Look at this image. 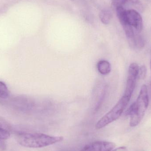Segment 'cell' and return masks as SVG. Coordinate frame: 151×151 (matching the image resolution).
Returning <instances> with one entry per match:
<instances>
[{
  "instance_id": "cell-12",
  "label": "cell",
  "mask_w": 151,
  "mask_h": 151,
  "mask_svg": "<svg viewBox=\"0 0 151 151\" xmlns=\"http://www.w3.org/2000/svg\"><path fill=\"white\" fill-rule=\"evenodd\" d=\"M147 74V68L145 65H142L139 67L138 71V78L143 80L145 78Z\"/></svg>"
},
{
  "instance_id": "cell-3",
  "label": "cell",
  "mask_w": 151,
  "mask_h": 151,
  "mask_svg": "<svg viewBox=\"0 0 151 151\" xmlns=\"http://www.w3.org/2000/svg\"><path fill=\"white\" fill-rule=\"evenodd\" d=\"M130 99L124 95L112 109L97 122L96 129H101L119 119L129 103Z\"/></svg>"
},
{
  "instance_id": "cell-11",
  "label": "cell",
  "mask_w": 151,
  "mask_h": 151,
  "mask_svg": "<svg viewBox=\"0 0 151 151\" xmlns=\"http://www.w3.org/2000/svg\"><path fill=\"white\" fill-rule=\"evenodd\" d=\"M0 129L9 133L12 130V127L10 124L1 116H0Z\"/></svg>"
},
{
  "instance_id": "cell-5",
  "label": "cell",
  "mask_w": 151,
  "mask_h": 151,
  "mask_svg": "<svg viewBox=\"0 0 151 151\" xmlns=\"http://www.w3.org/2000/svg\"><path fill=\"white\" fill-rule=\"evenodd\" d=\"M139 67L136 63H132L129 65L128 76L127 80L124 96L131 98L134 90L136 80L138 77Z\"/></svg>"
},
{
  "instance_id": "cell-13",
  "label": "cell",
  "mask_w": 151,
  "mask_h": 151,
  "mask_svg": "<svg viewBox=\"0 0 151 151\" xmlns=\"http://www.w3.org/2000/svg\"><path fill=\"white\" fill-rule=\"evenodd\" d=\"M128 0H112L113 7L116 9L118 7H122L124 4Z\"/></svg>"
},
{
  "instance_id": "cell-15",
  "label": "cell",
  "mask_w": 151,
  "mask_h": 151,
  "mask_svg": "<svg viewBox=\"0 0 151 151\" xmlns=\"http://www.w3.org/2000/svg\"><path fill=\"white\" fill-rule=\"evenodd\" d=\"M112 151H128V150L127 147H125V146H122V147H119L115 150H114Z\"/></svg>"
},
{
  "instance_id": "cell-1",
  "label": "cell",
  "mask_w": 151,
  "mask_h": 151,
  "mask_svg": "<svg viewBox=\"0 0 151 151\" xmlns=\"http://www.w3.org/2000/svg\"><path fill=\"white\" fill-rule=\"evenodd\" d=\"M17 138L20 145L30 148H43L63 140V137L51 136L40 133H20L18 134Z\"/></svg>"
},
{
  "instance_id": "cell-4",
  "label": "cell",
  "mask_w": 151,
  "mask_h": 151,
  "mask_svg": "<svg viewBox=\"0 0 151 151\" xmlns=\"http://www.w3.org/2000/svg\"><path fill=\"white\" fill-rule=\"evenodd\" d=\"M117 17L122 26L128 24L134 27L138 33L141 32L142 30L143 27L142 18L136 10H126L125 11L119 12Z\"/></svg>"
},
{
  "instance_id": "cell-2",
  "label": "cell",
  "mask_w": 151,
  "mask_h": 151,
  "mask_svg": "<svg viewBox=\"0 0 151 151\" xmlns=\"http://www.w3.org/2000/svg\"><path fill=\"white\" fill-rule=\"evenodd\" d=\"M149 104L148 89L145 84L142 86L139 96L135 102L129 106L127 111V114L130 117V127L137 126L144 118Z\"/></svg>"
},
{
  "instance_id": "cell-7",
  "label": "cell",
  "mask_w": 151,
  "mask_h": 151,
  "mask_svg": "<svg viewBox=\"0 0 151 151\" xmlns=\"http://www.w3.org/2000/svg\"><path fill=\"white\" fill-rule=\"evenodd\" d=\"M98 70L103 75H106L111 71V65L110 63L105 60H101L97 65Z\"/></svg>"
},
{
  "instance_id": "cell-6",
  "label": "cell",
  "mask_w": 151,
  "mask_h": 151,
  "mask_svg": "<svg viewBox=\"0 0 151 151\" xmlns=\"http://www.w3.org/2000/svg\"><path fill=\"white\" fill-rule=\"evenodd\" d=\"M115 146L111 142L96 141L87 145L80 151H112Z\"/></svg>"
},
{
  "instance_id": "cell-14",
  "label": "cell",
  "mask_w": 151,
  "mask_h": 151,
  "mask_svg": "<svg viewBox=\"0 0 151 151\" xmlns=\"http://www.w3.org/2000/svg\"><path fill=\"white\" fill-rule=\"evenodd\" d=\"M9 132L0 129V140H6L9 137Z\"/></svg>"
},
{
  "instance_id": "cell-16",
  "label": "cell",
  "mask_w": 151,
  "mask_h": 151,
  "mask_svg": "<svg viewBox=\"0 0 151 151\" xmlns=\"http://www.w3.org/2000/svg\"><path fill=\"white\" fill-rule=\"evenodd\" d=\"M150 69H151V60L150 61Z\"/></svg>"
},
{
  "instance_id": "cell-9",
  "label": "cell",
  "mask_w": 151,
  "mask_h": 151,
  "mask_svg": "<svg viewBox=\"0 0 151 151\" xmlns=\"http://www.w3.org/2000/svg\"><path fill=\"white\" fill-rule=\"evenodd\" d=\"M9 91L8 87L3 82L0 81V98L6 99L9 97Z\"/></svg>"
},
{
  "instance_id": "cell-10",
  "label": "cell",
  "mask_w": 151,
  "mask_h": 151,
  "mask_svg": "<svg viewBox=\"0 0 151 151\" xmlns=\"http://www.w3.org/2000/svg\"><path fill=\"white\" fill-rule=\"evenodd\" d=\"M145 45V41L143 38L139 35H135L134 47H136L138 48H142L144 47Z\"/></svg>"
},
{
  "instance_id": "cell-8",
  "label": "cell",
  "mask_w": 151,
  "mask_h": 151,
  "mask_svg": "<svg viewBox=\"0 0 151 151\" xmlns=\"http://www.w3.org/2000/svg\"><path fill=\"white\" fill-rule=\"evenodd\" d=\"M99 18L101 22L105 25L110 24L112 18V13L109 9H104L101 11L99 14Z\"/></svg>"
}]
</instances>
